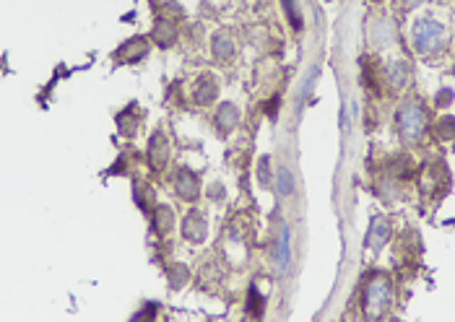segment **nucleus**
Returning a JSON list of instances; mask_svg holds the SVG:
<instances>
[{
    "label": "nucleus",
    "instance_id": "nucleus-17",
    "mask_svg": "<svg viewBox=\"0 0 455 322\" xmlns=\"http://www.w3.org/2000/svg\"><path fill=\"white\" fill-rule=\"evenodd\" d=\"M283 8H286V16L294 24V29H302V16L300 11H297V0H283Z\"/></svg>",
    "mask_w": 455,
    "mask_h": 322
},
{
    "label": "nucleus",
    "instance_id": "nucleus-18",
    "mask_svg": "<svg viewBox=\"0 0 455 322\" xmlns=\"http://www.w3.org/2000/svg\"><path fill=\"white\" fill-rule=\"evenodd\" d=\"M268 167H271V159H268V156H263V159H260V169H258V174H260V185L263 187H268L271 185V174H268Z\"/></svg>",
    "mask_w": 455,
    "mask_h": 322
},
{
    "label": "nucleus",
    "instance_id": "nucleus-8",
    "mask_svg": "<svg viewBox=\"0 0 455 322\" xmlns=\"http://www.w3.org/2000/svg\"><path fill=\"white\" fill-rule=\"evenodd\" d=\"M237 122H240V112H237V107H234V104H222V107H219V115H216V125H219V130L226 133V130H232Z\"/></svg>",
    "mask_w": 455,
    "mask_h": 322
},
{
    "label": "nucleus",
    "instance_id": "nucleus-4",
    "mask_svg": "<svg viewBox=\"0 0 455 322\" xmlns=\"http://www.w3.org/2000/svg\"><path fill=\"white\" fill-rule=\"evenodd\" d=\"M182 231H185V237L190 239V242H203L208 234V221L200 216L198 211H190L188 216H185V224H182Z\"/></svg>",
    "mask_w": 455,
    "mask_h": 322
},
{
    "label": "nucleus",
    "instance_id": "nucleus-5",
    "mask_svg": "<svg viewBox=\"0 0 455 322\" xmlns=\"http://www.w3.org/2000/svg\"><path fill=\"white\" fill-rule=\"evenodd\" d=\"M174 190H177V195H180L182 200H196L198 193H200V182H198V177L193 172L182 169L177 182H174Z\"/></svg>",
    "mask_w": 455,
    "mask_h": 322
},
{
    "label": "nucleus",
    "instance_id": "nucleus-1",
    "mask_svg": "<svg viewBox=\"0 0 455 322\" xmlns=\"http://www.w3.org/2000/svg\"><path fill=\"white\" fill-rule=\"evenodd\" d=\"M395 125L401 130V136L406 138H419L421 130H424V110L419 104H404L401 110L395 112Z\"/></svg>",
    "mask_w": 455,
    "mask_h": 322
},
{
    "label": "nucleus",
    "instance_id": "nucleus-7",
    "mask_svg": "<svg viewBox=\"0 0 455 322\" xmlns=\"http://www.w3.org/2000/svg\"><path fill=\"white\" fill-rule=\"evenodd\" d=\"M148 156H151V164H154L156 169L164 167V161L169 159V143H167V138L162 133H156L151 138V146H148Z\"/></svg>",
    "mask_w": 455,
    "mask_h": 322
},
{
    "label": "nucleus",
    "instance_id": "nucleus-19",
    "mask_svg": "<svg viewBox=\"0 0 455 322\" xmlns=\"http://www.w3.org/2000/svg\"><path fill=\"white\" fill-rule=\"evenodd\" d=\"M442 138H453V117L450 115L442 120Z\"/></svg>",
    "mask_w": 455,
    "mask_h": 322
},
{
    "label": "nucleus",
    "instance_id": "nucleus-12",
    "mask_svg": "<svg viewBox=\"0 0 455 322\" xmlns=\"http://www.w3.org/2000/svg\"><path fill=\"white\" fill-rule=\"evenodd\" d=\"M172 208L169 205H159L156 208V219H154V226L159 234H169L172 231Z\"/></svg>",
    "mask_w": 455,
    "mask_h": 322
},
{
    "label": "nucleus",
    "instance_id": "nucleus-14",
    "mask_svg": "<svg viewBox=\"0 0 455 322\" xmlns=\"http://www.w3.org/2000/svg\"><path fill=\"white\" fill-rule=\"evenodd\" d=\"M214 52H216V58H229L234 52V44H232V39H229V34H216L214 37Z\"/></svg>",
    "mask_w": 455,
    "mask_h": 322
},
{
    "label": "nucleus",
    "instance_id": "nucleus-10",
    "mask_svg": "<svg viewBox=\"0 0 455 322\" xmlns=\"http://www.w3.org/2000/svg\"><path fill=\"white\" fill-rule=\"evenodd\" d=\"M387 237H390V226H387V221L383 216H378V219L372 221V226H369V245L378 250Z\"/></svg>",
    "mask_w": 455,
    "mask_h": 322
},
{
    "label": "nucleus",
    "instance_id": "nucleus-15",
    "mask_svg": "<svg viewBox=\"0 0 455 322\" xmlns=\"http://www.w3.org/2000/svg\"><path fill=\"white\" fill-rule=\"evenodd\" d=\"M276 185H278V193H281V195H292L294 179H292V174H289V169H286V167H281V169H278V179H276Z\"/></svg>",
    "mask_w": 455,
    "mask_h": 322
},
{
    "label": "nucleus",
    "instance_id": "nucleus-20",
    "mask_svg": "<svg viewBox=\"0 0 455 322\" xmlns=\"http://www.w3.org/2000/svg\"><path fill=\"white\" fill-rule=\"evenodd\" d=\"M406 6H411V3H419V0H404Z\"/></svg>",
    "mask_w": 455,
    "mask_h": 322
},
{
    "label": "nucleus",
    "instance_id": "nucleus-2",
    "mask_svg": "<svg viewBox=\"0 0 455 322\" xmlns=\"http://www.w3.org/2000/svg\"><path fill=\"white\" fill-rule=\"evenodd\" d=\"M442 39V26L432 18H421L414 24V47L419 52H432Z\"/></svg>",
    "mask_w": 455,
    "mask_h": 322
},
{
    "label": "nucleus",
    "instance_id": "nucleus-3",
    "mask_svg": "<svg viewBox=\"0 0 455 322\" xmlns=\"http://www.w3.org/2000/svg\"><path fill=\"white\" fill-rule=\"evenodd\" d=\"M387 302H390V283H387V278L378 276V278L369 281L367 294H364V309H367L369 317L383 312L387 307Z\"/></svg>",
    "mask_w": 455,
    "mask_h": 322
},
{
    "label": "nucleus",
    "instance_id": "nucleus-16",
    "mask_svg": "<svg viewBox=\"0 0 455 322\" xmlns=\"http://www.w3.org/2000/svg\"><path fill=\"white\" fill-rule=\"evenodd\" d=\"M406 65L404 63H395V65H390V70H387V78H390V84L393 86H404L406 81Z\"/></svg>",
    "mask_w": 455,
    "mask_h": 322
},
{
    "label": "nucleus",
    "instance_id": "nucleus-9",
    "mask_svg": "<svg viewBox=\"0 0 455 322\" xmlns=\"http://www.w3.org/2000/svg\"><path fill=\"white\" fill-rule=\"evenodd\" d=\"M120 52H122V58H125V63H136V60H141L148 52V42L143 37H136V39H130Z\"/></svg>",
    "mask_w": 455,
    "mask_h": 322
},
{
    "label": "nucleus",
    "instance_id": "nucleus-11",
    "mask_svg": "<svg viewBox=\"0 0 455 322\" xmlns=\"http://www.w3.org/2000/svg\"><path fill=\"white\" fill-rule=\"evenodd\" d=\"M276 263H278V268H286V263H289V229L283 226L281 234H278V239H276Z\"/></svg>",
    "mask_w": 455,
    "mask_h": 322
},
{
    "label": "nucleus",
    "instance_id": "nucleus-6",
    "mask_svg": "<svg viewBox=\"0 0 455 322\" xmlns=\"http://www.w3.org/2000/svg\"><path fill=\"white\" fill-rule=\"evenodd\" d=\"M216 94H219V89H216L214 78H208V76L198 78L196 89H193V99H196L198 104H211L216 99Z\"/></svg>",
    "mask_w": 455,
    "mask_h": 322
},
{
    "label": "nucleus",
    "instance_id": "nucleus-13",
    "mask_svg": "<svg viewBox=\"0 0 455 322\" xmlns=\"http://www.w3.org/2000/svg\"><path fill=\"white\" fill-rule=\"evenodd\" d=\"M156 32V39H159V44H172L174 42V24L172 21H164V18H159L154 26Z\"/></svg>",
    "mask_w": 455,
    "mask_h": 322
}]
</instances>
